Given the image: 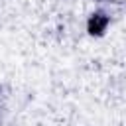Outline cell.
<instances>
[{"instance_id": "cell-1", "label": "cell", "mask_w": 126, "mask_h": 126, "mask_svg": "<svg viewBox=\"0 0 126 126\" xmlns=\"http://www.w3.org/2000/svg\"><path fill=\"white\" fill-rule=\"evenodd\" d=\"M106 24H108V20L104 18V14H93L89 30H91V33H102L104 28H106Z\"/></svg>"}]
</instances>
